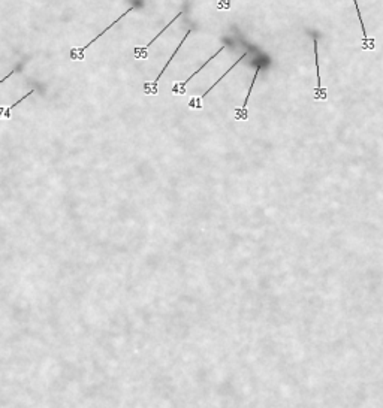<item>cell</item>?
Listing matches in <instances>:
<instances>
[{"mask_svg":"<svg viewBox=\"0 0 383 408\" xmlns=\"http://www.w3.org/2000/svg\"><path fill=\"white\" fill-rule=\"evenodd\" d=\"M33 93H35V90L32 89L27 95H24L21 99H18V101L14 102L12 105H9V106H0V120H11V117H12V109H14L15 106H18L23 101H26L27 98H30Z\"/></svg>","mask_w":383,"mask_h":408,"instance_id":"cell-8","label":"cell"},{"mask_svg":"<svg viewBox=\"0 0 383 408\" xmlns=\"http://www.w3.org/2000/svg\"><path fill=\"white\" fill-rule=\"evenodd\" d=\"M246 55H247V52H244V54H243V55H241V57H240V58H238V60H237V61H235V63L232 64V66H231V67H229V69H227V70H226V72H224V73H223V75H221V76H220V78L217 79V81H216V83H214V84H213V86H211V87H210V89H208V90H207V92L204 93V95H201V96H193V98H190V101H189L187 106H189L190 109H202V108H204V103H202V102H204L205 96H207V95H210V92H211V90H213V89H214V87H216V86L219 84V83H221V79H223V78H224V76H226V75H227L229 72H231V70H232V69H234V67H235V66H237V64H238V63L241 61V60H243V58H246Z\"/></svg>","mask_w":383,"mask_h":408,"instance_id":"cell-3","label":"cell"},{"mask_svg":"<svg viewBox=\"0 0 383 408\" xmlns=\"http://www.w3.org/2000/svg\"><path fill=\"white\" fill-rule=\"evenodd\" d=\"M133 9H135L133 6H132V8H129V9H127V11H126L124 14H121V15H120V17H118L117 20H114V23H111V24H109V26H108V27H107L105 30H102V33H99V35H98L96 38H93V39H92V41H90V42H89L87 45H84V47H81V48H75V47H73V48H70V54H69V55H70V58H72V60H76V61H83V60H84V54H86V51H87V50L90 48V45H93V44H95V42H96L98 39H101V38H102V36H104V35H105V33H107L108 30H109V29H112V27H114V26H115V24H117V23H118L120 20H121V18H124V17L127 15V14H130V12H132Z\"/></svg>","mask_w":383,"mask_h":408,"instance_id":"cell-2","label":"cell"},{"mask_svg":"<svg viewBox=\"0 0 383 408\" xmlns=\"http://www.w3.org/2000/svg\"><path fill=\"white\" fill-rule=\"evenodd\" d=\"M259 70H261V66H258V69H256V72H255V76H253V79H252V84H250V87H249V92H247V96H246V99H244L243 106L235 109V115H234V118H235L237 121H246V120L249 118L247 103H249V99H250V96H252V90H253V86H255V81H256V78H258Z\"/></svg>","mask_w":383,"mask_h":408,"instance_id":"cell-6","label":"cell"},{"mask_svg":"<svg viewBox=\"0 0 383 408\" xmlns=\"http://www.w3.org/2000/svg\"><path fill=\"white\" fill-rule=\"evenodd\" d=\"M17 70H18V67H17V69H14V70H12V72H9V73H8V75H6V76H5V78H2V79H0V86H2V84H3V83H6V79H8V78H9V76H12V75H14V73H15V72H17Z\"/></svg>","mask_w":383,"mask_h":408,"instance_id":"cell-11","label":"cell"},{"mask_svg":"<svg viewBox=\"0 0 383 408\" xmlns=\"http://www.w3.org/2000/svg\"><path fill=\"white\" fill-rule=\"evenodd\" d=\"M313 45H315V58H316V70H318V87L315 90V99L325 101L327 90L322 87V78H321V70H319V55H318V39L316 38H313Z\"/></svg>","mask_w":383,"mask_h":408,"instance_id":"cell-7","label":"cell"},{"mask_svg":"<svg viewBox=\"0 0 383 408\" xmlns=\"http://www.w3.org/2000/svg\"><path fill=\"white\" fill-rule=\"evenodd\" d=\"M190 33H192V30H187V32H186V36H184V38H183V41H181V42L178 44V47H177V48L174 50L172 55H171V57H169V60H168V61L165 63V66L162 67V70H161V73H159V75L156 76V79H155V81H151V83H144V93H145L147 96H156V95H158V92H159L158 86H159V81H161L162 75L165 73V70L168 69L169 63H171V61L174 60V57L177 55V52L180 51V48H181V47H183V44L186 42V38H189V35H190Z\"/></svg>","mask_w":383,"mask_h":408,"instance_id":"cell-1","label":"cell"},{"mask_svg":"<svg viewBox=\"0 0 383 408\" xmlns=\"http://www.w3.org/2000/svg\"><path fill=\"white\" fill-rule=\"evenodd\" d=\"M355 2V6H356V12H358V18H359V24H361V29H362V35H364V48L365 50H371L370 45H368V36H367V32H365V26H364V21H362V17H361V12H359V6H358V0H353Z\"/></svg>","mask_w":383,"mask_h":408,"instance_id":"cell-9","label":"cell"},{"mask_svg":"<svg viewBox=\"0 0 383 408\" xmlns=\"http://www.w3.org/2000/svg\"><path fill=\"white\" fill-rule=\"evenodd\" d=\"M181 14H183V12H178V14H177V15H175V17L169 21V24H168V26H165V27H164V29H162L158 35H156V38H153V39H151V41H150L145 47H136V48L133 50V57H135V58H138V60H145V58L148 57V48H150L153 44H155V42H156V41L162 36V33H164V32H165L169 26H172V24H174V21H175L177 18H180V17H181Z\"/></svg>","mask_w":383,"mask_h":408,"instance_id":"cell-5","label":"cell"},{"mask_svg":"<svg viewBox=\"0 0 383 408\" xmlns=\"http://www.w3.org/2000/svg\"><path fill=\"white\" fill-rule=\"evenodd\" d=\"M223 50H224V47H221L220 50H217V51H216V54H213V55H211V57H210V58H208V60H207V61H205V63H204V64L198 69V70H196V72H195V73H192V75H190L186 81H177V83H174V86H172V89H171L172 95H175V96H183V95H186V87H187V84H189V81H190L192 78H195V76H196V75H198V73H199V72H201V70H202V69H204V67H205V66L211 61V60H213V58H216V57H217V55H219Z\"/></svg>","mask_w":383,"mask_h":408,"instance_id":"cell-4","label":"cell"},{"mask_svg":"<svg viewBox=\"0 0 383 408\" xmlns=\"http://www.w3.org/2000/svg\"><path fill=\"white\" fill-rule=\"evenodd\" d=\"M232 2H234V0H216V6L220 11H227L229 8H231Z\"/></svg>","mask_w":383,"mask_h":408,"instance_id":"cell-10","label":"cell"}]
</instances>
